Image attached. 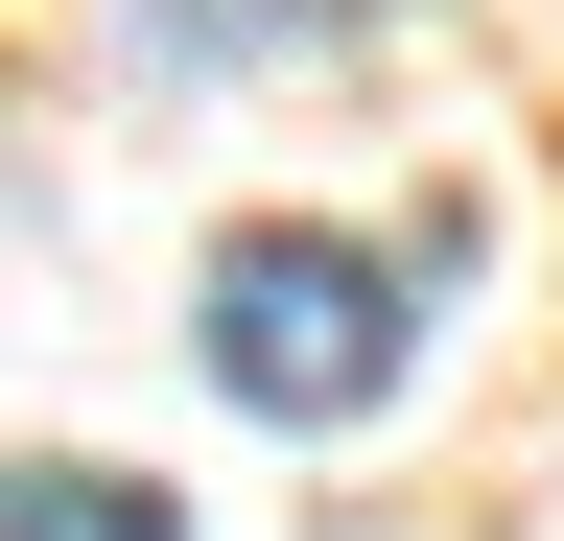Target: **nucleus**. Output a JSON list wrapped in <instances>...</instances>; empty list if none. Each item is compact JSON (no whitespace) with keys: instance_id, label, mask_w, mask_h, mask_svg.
I'll use <instances>...</instances> for the list:
<instances>
[{"instance_id":"f257e3e1","label":"nucleus","mask_w":564,"mask_h":541,"mask_svg":"<svg viewBox=\"0 0 564 541\" xmlns=\"http://www.w3.org/2000/svg\"><path fill=\"white\" fill-rule=\"evenodd\" d=\"M470 283V213H400V236H329V213H259L188 259V377L282 447H352L377 400L423 377V329Z\"/></svg>"},{"instance_id":"f03ea898","label":"nucleus","mask_w":564,"mask_h":541,"mask_svg":"<svg viewBox=\"0 0 564 541\" xmlns=\"http://www.w3.org/2000/svg\"><path fill=\"white\" fill-rule=\"evenodd\" d=\"M423 0H118L141 72H329V47H400Z\"/></svg>"},{"instance_id":"7ed1b4c3","label":"nucleus","mask_w":564,"mask_h":541,"mask_svg":"<svg viewBox=\"0 0 564 541\" xmlns=\"http://www.w3.org/2000/svg\"><path fill=\"white\" fill-rule=\"evenodd\" d=\"M0 541H188V495L118 447H0Z\"/></svg>"}]
</instances>
